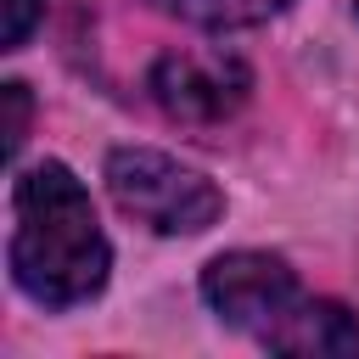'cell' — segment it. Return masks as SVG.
Here are the masks:
<instances>
[{"mask_svg": "<svg viewBox=\"0 0 359 359\" xmlns=\"http://www.w3.org/2000/svg\"><path fill=\"white\" fill-rule=\"evenodd\" d=\"M11 280L45 303V309H73L90 303L107 286L112 247L95 224L90 191L73 180L67 163H34L11 185Z\"/></svg>", "mask_w": 359, "mask_h": 359, "instance_id": "cell-1", "label": "cell"}, {"mask_svg": "<svg viewBox=\"0 0 359 359\" xmlns=\"http://www.w3.org/2000/svg\"><path fill=\"white\" fill-rule=\"evenodd\" d=\"M107 191L129 219L151 224L157 236H196L224 213V196L208 174H196L151 146H118L107 157Z\"/></svg>", "mask_w": 359, "mask_h": 359, "instance_id": "cell-2", "label": "cell"}, {"mask_svg": "<svg viewBox=\"0 0 359 359\" xmlns=\"http://www.w3.org/2000/svg\"><path fill=\"white\" fill-rule=\"evenodd\" d=\"M146 84H151V101L168 118H180V123H224L247 101L252 73L230 50H168V56H157Z\"/></svg>", "mask_w": 359, "mask_h": 359, "instance_id": "cell-3", "label": "cell"}, {"mask_svg": "<svg viewBox=\"0 0 359 359\" xmlns=\"http://www.w3.org/2000/svg\"><path fill=\"white\" fill-rule=\"evenodd\" d=\"M202 297L224 325L264 337L303 292H297V275L286 269V258H275V252H224L202 269Z\"/></svg>", "mask_w": 359, "mask_h": 359, "instance_id": "cell-4", "label": "cell"}, {"mask_svg": "<svg viewBox=\"0 0 359 359\" xmlns=\"http://www.w3.org/2000/svg\"><path fill=\"white\" fill-rule=\"evenodd\" d=\"M258 342L275 348V353H359V320L342 303L297 297Z\"/></svg>", "mask_w": 359, "mask_h": 359, "instance_id": "cell-5", "label": "cell"}, {"mask_svg": "<svg viewBox=\"0 0 359 359\" xmlns=\"http://www.w3.org/2000/svg\"><path fill=\"white\" fill-rule=\"evenodd\" d=\"M168 17H185L196 28H247V22H264L275 17L286 0H157Z\"/></svg>", "mask_w": 359, "mask_h": 359, "instance_id": "cell-6", "label": "cell"}, {"mask_svg": "<svg viewBox=\"0 0 359 359\" xmlns=\"http://www.w3.org/2000/svg\"><path fill=\"white\" fill-rule=\"evenodd\" d=\"M0 101H6V157H17L28 140V84H6Z\"/></svg>", "mask_w": 359, "mask_h": 359, "instance_id": "cell-7", "label": "cell"}, {"mask_svg": "<svg viewBox=\"0 0 359 359\" xmlns=\"http://www.w3.org/2000/svg\"><path fill=\"white\" fill-rule=\"evenodd\" d=\"M39 11H45V0H6V50H17V45H28V34H34V22H39Z\"/></svg>", "mask_w": 359, "mask_h": 359, "instance_id": "cell-8", "label": "cell"}]
</instances>
